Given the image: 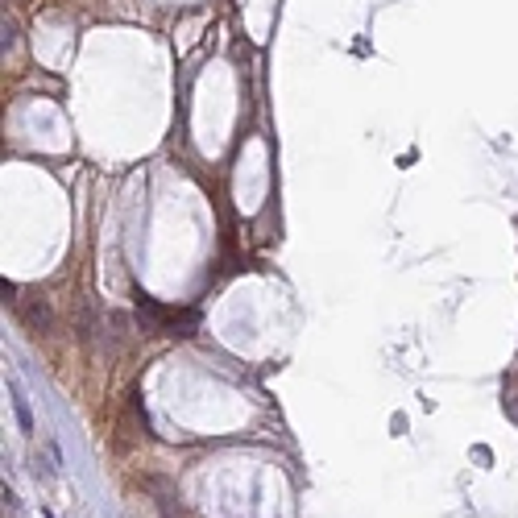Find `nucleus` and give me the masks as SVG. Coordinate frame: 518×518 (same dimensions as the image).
I'll use <instances>...</instances> for the list:
<instances>
[{
    "label": "nucleus",
    "mask_w": 518,
    "mask_h": 518,
    "mask_svg": "<svg viewBox=\"0 0 518 518\" xmlns=\"http://www.w3.org/2000/svg\"><path fill=\"white\" fill-rule=\"evenodd\" d=\"M42 518H54V514H50V510H46V514H42Z\"/></svg>",
    "instance_id": "2"
},
{
    "label": "nucleus",
    "mask_w": 518,
    "mask_h": 518,
    "mask_svg": "<svg viewBox=\"0 0 518 518\" xmlns=\"http://www.w3.org/2000/svg\"><path fill=\"white\" fill-rule=\"evenodd\" d=\"M8 390H13V407H17V423H21V431H34V419H29V407H25L21 390H17V386H8Z\"/></svg>",
    "instance_id": "1"
}]
</instances>
